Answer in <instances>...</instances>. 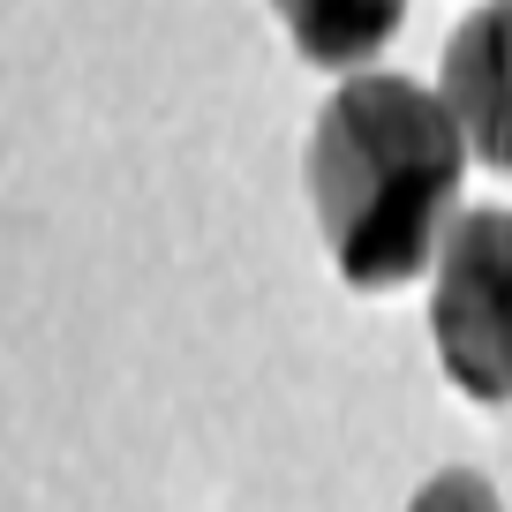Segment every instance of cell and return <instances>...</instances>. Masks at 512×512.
<instances>
[{
	"label": "cell",
	"mask_w": 512,
	"mask_h": 512,
	"mask_svg": "<svg viewBox=\"0 0 512 512\" xmlns=\"http://www.w3.org/2000/svg\"><path fill=\"white\" fill-rule=\"evenodd\" d=\"M407 512H505V497H497L475 467H445V475H430L415 490V505H407Z\"/></svg>",
	"instance_id": "5b68a950"
},
{
	"label": "cell",
	"mask_w": 512,
	"mask_h": 512,
	"mask_svg": "<svg viewBox=\"0 0 512 512\" xmlns=\"http://www.w3.org/2000/svg\"><path fill=\"white\" fill-rule=\"evenodd\" d=\"M460 174L467 144L437 91L415 76L354 68L309 128V211L339 279L392 294L430 272L445 226L460 219Z\"/></svg>",
	"instance_id": "6da1fadb"
},
{
	"label": "cell",
	"mask_w": 512,
	"mask_h": 512,
	"mask_svg": "<svg viewBox=\"0 0 512 512\" xmlns=\"http://www.w3.org/2000/svg\"><path fill=\"white\" fill-rule=\"evenodd\" d=\"M294 53L317 68H362L392 46L407 0H272Z\"/></svg>",
	"instance_id": "277c9868"
},
{
	"label": "cell",
	"mask_w": 512,
	"mask_h": 512,
	"mask_svg": "<svg viewBox=\"0 0 512 512\" xmlns=\"http://www.w3.org/2000/svg\"><path fill=\"white\" fill-rule=\"evenodd\" d=\"M430 339L445 377L467 400L505 407L512 400V211L475 204L445 226L430 256Z\"/></svg>",
	"instance_id": "7a4b0ae2"
},
{
	"label": "cell",
	"mask_w": 512,
	"mask_h": 512,
	"mask_svg": "<svg viewBox=\"0 0 512 512\" xmlns=\"http://www.w3.org/2000/svg\"><path fill=\"white\" fill-rule=\"evenodd\" d=\"M437 106L452 113L467 159L512 174V0H490L452 31Z\"/></svg>",
	"instance_id": "3957f363"
}]
</instances>
